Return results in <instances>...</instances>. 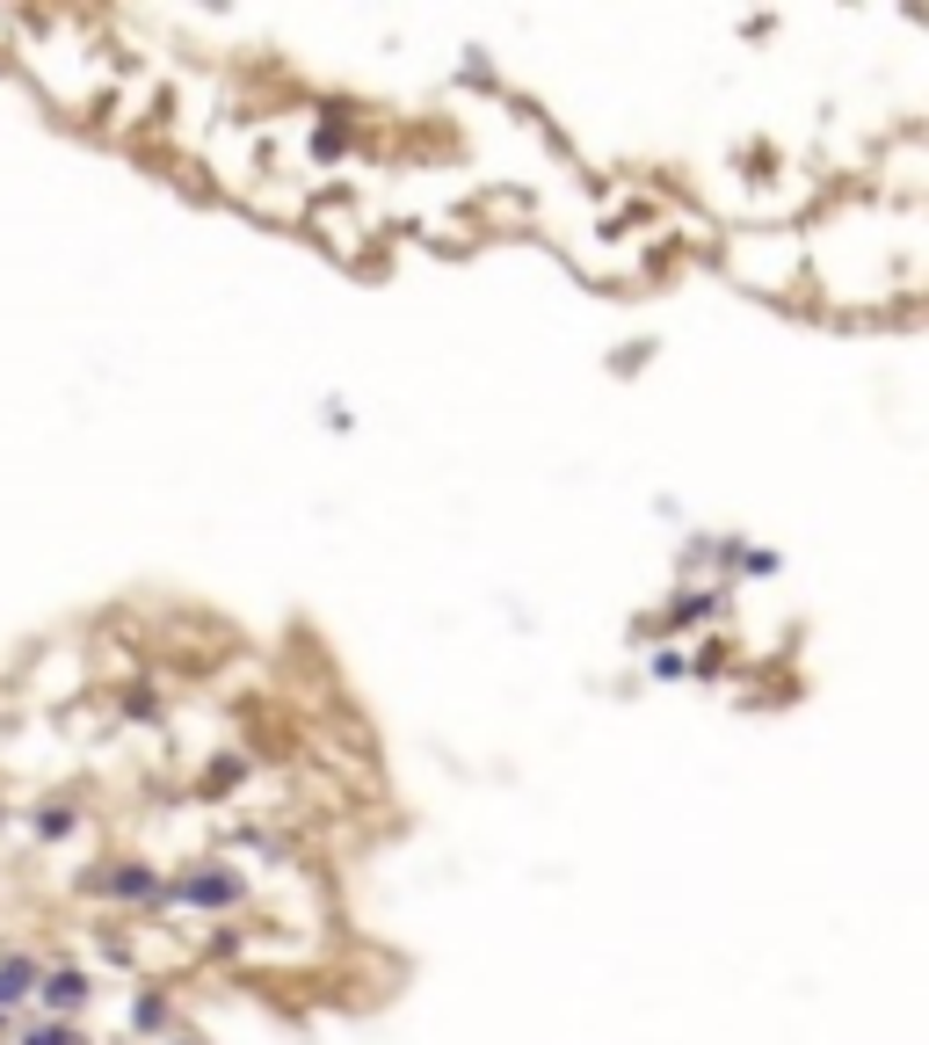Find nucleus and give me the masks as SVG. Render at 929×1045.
Wrapping results in <instances>:
<instances>
[{
	"mask_svg": "<svg viewBox=\"0 0 929 1045\" xmlns=\"http://www.w3.org/2000/svg\"><path fill=\"white\" fill-rule=\"evenodd\" d=\"M240 893H247V879H240V871H225V865H197V871L161 879V901L167 907H211V915H225Z\"/></svg>",
	"mask_w": 929,
	"mask_h": 1045,
	"instance_id": "obj_1",
	"label": "nucleus"
},
{
	"mask_svg": "<svg viewBox=\"0 0 929 1045\" xmlns=\"http://www.w3.org/2000/svg\"><path fill=\"white\" fill-rule=\"evenodd\" d=\"M87 893H102V901H161V871L153 865H95L87 871Z\"/></svg>",
	"mask_w": 929,
	"mask_h": 1045,
	"instance_id": "obj_2",
	"label": "nucleus"
},
{
	"mask_svg": "<svg viewBox=\"0 0 929 1045\" xmlns=\"http://www.w3.org/2000/svg\"><path fill=\"white\" fill-rule=\"evenodd\" d=\"M37 995H44V1009L59 1017V1024H73L87 1009V973L81 965H51V973H37Z\"/></svg>",
	"mask_w": 929,
	"mask_h": 1045,
	"instance_id": "obj_3",
	"label": "nucleus"
},
{
	"mask_svg": "<svg viewBox=\"0 0 929 1045\" xmlns=\"http://www.w3.org/2000/svg\"><path fill=\"white\" fill-rule=\"evenodd\" d=\"M22 995H37V959H0V1017H8Z\"/></svg>",
	"mask_w": 929,
	"mask_h": 1045,
	"instance_id": "obj_4",
	"label": "nucleus"
},
{
	"mask_svg": "<svg viewBox=\"0 0 929 1045\" xmlns=\"http://www.w3.org/2000/svg\"><path fill=\"white\" fill-rule=\"evenodd\" d=\"M233 784H247V755L240 748H219V755L203 763V791H233Z\"/></svg>",
	"mask_w": 929,
	"mask_h": 1045,
	"instance_id": "obj_5",
	"label": "nucleus"
},
{
	"mask_svg": "<svg viewBox=\"0 0 929 1045\" xmlns=\"http://www.w3.org/2000/svg\"><path fill=\"white\" fill-rule=\"evenodd\" d=\"M73 827H81V813H73V806H44L37 835H44V843H59V835H73Z\"/></svg>",
	"mask_w": 929,
	"mask_h": 1045,
	"instance_id": "obj_6",
	"label": "nucleus"
},
{
	"mask_svg": "<svg viewBox=\"0 0 929 1045\" xmlns=\"http://www.w3.org/2000/svg\"><path fill=\"white\" fill-rule=\"evenodd\" d=\"M22 1045H87V1038H81V1031H73V1024H59V1017H51V1024L22 1031Z\"/></svg>",
	"mask_w": 929,
	"mask_h": 1045,
	"instance_id": "obj_7",
	"label": "nucleus"
}]
</instances>
